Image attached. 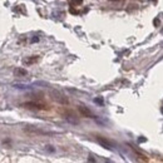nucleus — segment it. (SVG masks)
<instances>
[{
    "label": "nucleus",
    "mask_w": 163,
    "mask_h": 163,
    "mask_svg": "<svg viewBox=\"0 0 163 163\" xmlns=\"http://www.w3.org/2000/svg\"><path fill=\"white\" fill-rule=\"evenodd\" d=\"M38 60H39L38 56H31V58L24 59V64H33V63H36Z\"/></svg>",
    "instance_id": "423d86ee"
},
{
    "label": "nucleus",
    "mask_w": 163,
    "mask_h": 163,
    "mask_svg": "<svg viewBox=\"0 0 163 163\" xmlns=\"http://www.w3.org/2000/svg\"><path fill=\"white\" fill-rule=\"evenodd\" d=\"M79 112H80L82 114L84 115V117H88V118H94V117H93V113L90 112V109H88L87 107L80 105V107H79Z\"/></svg>",
    "instance_id": "7ed1b4c3"
},
{
    "label": "nucleus",
    "mask_w": 163,
    "mask_h": 163,
    "mask_svg": "<svg viewBox=\"0 0 163 163\" xmlns=\"http://www.w3.org/2000/svg\"><path fill=\"white\" fill-rule=\"evenodd\" d=\"M153 24H154V25H156V27H158V25H159V24H161V21H159V20H158V19H154V20H153Z\"/></svg>",
    "instance_id": "1a4fd4ad"
},
{
    "label": "nucleus",
    "mask_w": 163,
    "mask_h": 163,
    "mask_svg": "<svg viewBox=\"0 0 163 163\" xmlns=\"http://www.w3.org/2000/svg\"><path fill=\"white\" fill-rule=\"evenodd\" d=\"M70 13H72V14H78V10H75V9H70Z\"/></svg>",
    "instance_id": "ddd939ff"
},
{
    "label": "nucleus",
    "mask_w": 163,
    "mask_h": 163,
    "mask_svg": "<svg viewBox=\"0 0 163 163\" xmlns=\"http://www.w3.org/2000/svg\"><path fill=\"white\" fill-rule=\"evenodd\" d=\"M97 140H98V143L99 144H102L104 148H108V149H111L112 148V144L111 142H109L108 139H105V138H102V137H97Z\"/></svg>",
    "instance_id": "f03ea898"
},
{
    "label": "nucleus",
    "mask_w": 163,
    "mask_h": 163,
    "mask_svg": "<svg viewBox=\"0 0 163 163\" xmlns=\"http://www.w3.org/2000/svg\"><path fill=\"white\" fill-rule=\"evenodd\" d=\"M53 98H55L58 102H60V103H65V104L68 103V99L65 98V97H63L62 94H59V93H53Z\"/></svg>",
    "instance_id": "39448f33"
},
{
    "label": "nucleus",
    "mask_w": 163,
    "mask_h": 163,
    "mask_svg": "<svg viewBox=\"0 0 163 163\" xmlns=\"http://www.w3.org/2000/svg\"><path fill=\"white\" fill-rule=\"evenodd\" d=\"M31 42H33V43H36V42H39V38H38V36L33 38V39H31Z\"/></svg>",
    "instance_id": "9b49d317"
},
{
    "label": "nucleus",
    "mask_w": 163,
    "mask_h": 163,
    "mask_svg": "<svg viewBox=\"0 0 163 163\" xmlns=\"http://www.w3.org/2000/svg\"><path fill=\"white\" fill-rule=\"evenodd\" d=\"M14 74L17 75V77H25V75L28 74V72L25 70L24 68H15L14 69Z\"/></svg>",
    "instance_id": "20e7f679"
},
{
    "label": "nucleus",
    "mask_w": 163,
    "mask_h": 163,
    "mask_svg": "<svg viewBox=\"0 0 163 163\" xmlns=\"http://www.w3.org/2000/svg\"><path fill=\"white\" fill-rule=\"evenodd\" d=\"M46 149H48L49 152H54V148H52V147H50V146H48V147H46Z\"/></svg>",
    "instance_id": "f8f14e48"
},
{
    "label": "nucleus",
    "mask_w": 163,
    "mask_h": 163,
    "mask_svg": "<svg viewBox=\"0 0 163 163\" xmlns=\"http://www.w3.org/2000/svg\"><path fill=\"white\" fill-rule=\"evenodd\" d=\"M25 132H29V133H38V134H43V131H39L36 128H31V127H27L25 128Z\"/></svg>",
    "instance_id": "0eeeda50"
},
{
    "label": "nucleus",
    "mask_w": 163,
    "mask_h": 163,
    "mask_svg": "<svg viewBox=\"0 0 163 163\" xmlns=\"http://www.w3.org/2000/svg\"><path fill=\"white\" fill-rule=\"evenodd\" d=\"M73 3H74V4H78V5H80L82 3H83V0H73Z\"/></svg>",
    "instance_id": "9d476101"
},
{
    "label": "nucleus",
    "mask_w": 163,
    "mask_h": 163,
    "mask_svg": "<svg viewBox=\"0 0 163 163\" xmlns=\"http://www.w3.org/2000/svg\"><path fill=\"white\" fill-rule=\"evenodd\" d=\"M23 107L27 109H33V111H45V109H48V105L38 102H27L23 104Z\"/></svg>",
    "instance_id": "f257e3e1"
},
{
    "label": "nucleus",
    "mask_w": 163,
    "mask_h": 163,
    "mask_svg": "<svg viewBox=\"0 0 163 163\" xmlns=\"http://www.w3.org/2000/svg\"><path fill=\"white\" fill-rule=\"evenodd\" d=\"M94 102L98 103V104H100V105H103V99L102 98H95L94 99Z\"/></svg>",
    "instance_id": "6e6552de"
}]
</instances>
